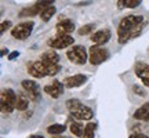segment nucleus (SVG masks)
<instances>
[{"mask_svg": "<svg viewBox=\"0 0 149 138\" xmlns=\"http://www.w3.org/2000/svg\"><path fill=\"white\" fill-rule=\"evenodd\" d=\"M144 22V18L139 14H130L123 17L119 25H117V40L120 44L128 42V35L134 32L137 28H139Z\"/></svg>", "mask_w": 149, "mask_h": 138, "instance_id": "nucleus-1", "label": "nucleus"}, {"mask_svg": "<svg viewBox=\"0 0 149 138\" xmlns=\"http://www.w3.org/2000/svg\"><path fill=\"white\" fill-rule=\"evenodd\" d=\"M18 94L13 89H4L0 94V108L3 113H11L17 109Z\"/></svg>", "mask_w": 149, "mask_h": 138, "instance_id": "nucleus-2", "label": "nucleus"}, {"mask_svg": "<svg viewBox=\"0 0 149 138\" xmlns=\"http://www.w3.org/2000/svg\"><path fill=\"white\" fill-rule=\"evenodd\" d=\"M66 57H68V59L74 65H84L86 62L88 61L86 47L84 46H80V44L72 46V48H69V50L66 51Z\"/></svg>", "mask_w": 149, "mask_h": 138, "instance_id": "nucleus-3", "label": "nucleus"}, {"mask_svg": "<svg viewBox=\"0 0 149 138\" xmlns=\"http://www.w3.org/2000/svg\"><path fill=\"white\" fill-rule=\"evenodd\" d=\"M109 58V51L105 47L93 44L88 50V61L91 65H101Z\"/></svg>", "mask_w": 149, "mask_h": 138, "instance_id": "nucleus-4", "label": "nucleus"}, {"mask_svg": "<svg viewBox=\"0 0 149 138\" xmlns=\"http://www.w3.org/2000/svg\"><path fill=\"white\" fill-rule=\"evenodd\" d=\"M33 28H35V22L33 21H25L21 22L11 29V36L17 39V40H25L31 36Z\"/></svg>", "mask_w": 149, "mask_h": 138, "instance_id": "nucleus-5", "label": "nucleus"}, {"mask_svg": "<svg viewBox=\"0 0 149 138\" xmlns=\"http://www.w3.org/2000/svg\"><path fill=\"white\" fill-rule=\"evenodd\" d=\"M74 39L70 35H57L53 39H50L47 44L53 50H62V48H68L70 46H73Z\"/></svg>", "mask_w": 149, "mask_h": 138, "instance_id": "nucleus-6", "label": "nucleus"}, {"mask_svg": "<svg viewBox=\"0 0 149 138\" xmlns=\"http://www.w3.org/2000/svg\"><path fill=\"white\" fill-rule=\"evenodd\" d=\"M22 89L25 90V93H26V95L29 97V100L31 101H39L40 98H42V95H40V87H39V84H37L36 82H33V80H22Z\"/></svg>", "mask_w": 149, "mask_h": 138, "instance_id": "nucleus-7", "label": "nucleus"}, {"mask_svg": "<svg viewBox=\"0 0 149 138\" xmlns=\"http://www.w3.org/2000/svg\"><path fill=\"white\" fill-rule=\"evenodd\" d=\"M28 72L35 79H43L47 76V66L42 61H35V62H31L28 65Z\"/></svg>", "mask_w": 149, "mask_h": 138, "instance_id": "nucleus-8", "label": "nucleus"}, {"mask_svg": "<svg viewBox=\"0 0 149 138\" xmlns=\"http://www.w3.org/2000/svg\"><path fill=\"white\" fill-rule=\"evenodd\" d=\"M43 90H44V93H47L51 98H59V97L64 94L65 86H64V83L59 82V80H53L51 84L44 86Z\"/></svg>", "mask_w": 149, "mask_h": 138, "instance_id": "nucleus-9", "label": "nucleus"}, {"mask_svg": "<svg viewBox=\"0 0 149 138\" xmlns=\"http://www.w3.org/2000/svg\"><path fill=\"white\" fill-rule=\"evenodd\" d=\"M134 70H135L137 77L142 82V84L149 87V65L142 62V61H138L134 66Z\"/></svg>", "mask_w": 149, "mask_h": 138, "instance_id": "nucleus-10", "label": "nucleus"}, {"mask_svg": "<svg viewBox=\"0 0 149 138\" xmlns=\"http://www.w3.org/2000/svg\"><path fill=\"white\" fill-rule=\"evenodd\" d=\"M111 36H112L111 29H100V31H97V32L93 33L90 39L95 46H101V47H104V44H107V43L109 42Z\"/></svg>", "mask_w": 149, "mask_h": 138, "instance_id": "nucleus-11", "label": "nucleus"}, {"mask_svg": "<svg viewBox=\"0 0 149 138\" xmlns=\"http://www.w3.org/2000/svg\"><path fill=\"white\" fill-rule=\"evenodd\" d=\"M87 76L83 73H77V75H73V76H68V77H65L64 79V86L65 89H76V87H80V86H83L87 82Z\"/></svg>", "mask_w": 149, "mask_h": 138, "instance_id": "nucleus-12", "label": "nucleus"}, {"mask_svg": "<svg viewBox=\"0 0 149 138\" xmlns=\"http://www.w3.org/2000/svg\"><path fill=\"white\" fill-rule=\"evenodd\" d=\"M40 61H42V62L46 65V66H51V65H59V55H58V53H57L55 50L50 48V50L44 51V53L40 55Z\"/></svg>", "mask_w": 149, "mask_h": 138, "instance_id": "nucleus-13", "label": "nucleus"}, {"mask_svg": "<svg viewBox=\"0 0 149 138\" xmlns=\"http://www.w3.org/2000/svg\"><path fill=\"white\" fill-rule=\"evenodd\" d=\"M72 116H73L77 122L91 120V119H93V116H94V112H93V109H91V108L83 105L80 109H77L76 112H73V113H72Z\"/></svg>", "mask_w": 149, "mask_h": 138, "instance_id": "nucleus-14", "label": "nucleus"}, {"mask_svg": "<svg viewBox=\"0 0 149 138\" xmlns=\"http://www.w3.org/2000/svg\"><path fill=\"white\" fill-rule=\"evenodd\" d=\"M74 31V24L70 20H62L57 24V32L58 35H70Z\"/></svg>", "mask_w": 149, "mask_h": 138, "instance_id": "nucleus-15", "label": "nucleus"}, {"mask_svg": "<svg viewBox=\"0 0 149 138\" xmlns=\"http://www.w3.org/2000/svg\"><path fill=\"white\" fill-rule=\"evenodd\" d=\"M134 119L139 122H149V102H145L134 112Z\"/></svg>", "mask_w": 149, "mask_h": 138, "instance_id": "nucleus-16", "label": "nucleus"}, {"mask_svg": "<svg viewBox=\"0 0 149 138\" xmlns=\"http://www.w3.org/2000/svg\"><path fill=\"white\" fill-rule=\"evenodd\" d=\"M84 124L81 122H77V120H73V122L70 123V133L73 134V135H76V137H80L83 138V135H84Z\"/></svg>", "mask_w": 149, "mask_h": 138, "instance_id": "nucleus-17", "label": "nucleus"}, {"mask_svg": "<svg viewBox=\"0 0 149 138\" xmlns=\"http://www.w3.org/2000/svg\"><path fill=\"white\" fill-rule=\"evenodd\" d=\"M29 108V97L26 95V93H18V101H17V109L18 111H26Z\"/></svg>", "mask_w": 149, "mask_h": 138, "instance_id": "nucleus-18", "label": "nucleus"}, {"mask_svg": "<svg viewBox=\"0 0 149 138\" xmlns=\"http://www.w3.org/2000/svg\"><path fill=\"white\" fill-rule=\"evenodd\" d=\"M66 130V126L65 124H59V123H54L51 126L47 127V133L48 134H53V135H59L62 134Z\"/></svg>", "mask_w": 149, "mask_h": 138, "instance_id": "nucleus-19", "label": "nucleus"}, {"mask_svg": "<svg viewBox=\"0 0 149 138\" xmlns=\"http://www.w3.org/2000/svg\"><path fill=\"white\" fill-rule=\"evenodd\" d=\"M116 4L119 8H124V7L126 8H135L141 4V1L139 0H119Z\"/></svg>", "mask_w": 149, "mask_h": 138, "instance_id": "nucleus-20", "label": "nucleus"}, {"mask_svg": "<svg viewBox=\"0 0 149 138\" xmlns=\"http://www.w3.org/2000/svg\"><path fill=\"white\" fill-rule=\"evenodd\" d=\"M55 13H57V8H55L54 6H50V7H47V8H44V10L42 11L40 18H42L44 22H47V21H50L54 15H55Z\"/></svg>", "mask_w": 149, "mask_h": 138, "instance_id": "nucleus-21", "label": "nucleus"}, {"mask_svg": "<svg viewBox=\"0 0 149 138\" xmlns=\"http://www.w3.org/2000/svg\"><path fill=\"white\" fill-rule=\"evenodd\" d=\"M65 105H66V108H68V111L70 112V113H73V112H76L77 109H80L81 108V102H80V100H77V98H70V100H68V101L65 102Z\"/></svg>", "mask_w": 149, "mask_h": 138, "instance_id": "nucleus-22", "label": "nucleus"}, {"mask_svg": "<svg viewBox=\"0 0 149 138\" xmlns=\"http://www.w3.org/2000/svg\"><path fill=\"white\" fill-rule=\"evenodd\" d=\"M95 128H97V123H87L84 127V135L83 138H94V133H95Z\"/></svg>", "mask_w": 149, "mask_h": 138, "instance_id": "nucleus-23", "label": "nucleus"}, {"mask_svg": "<svg viewBox=\"0 0 149 138\" xmlns=\"http://www.w3.org/2000/svg\"><path fill=\"white\" fill-rule=\"evenodd\" d=\"M94 31H95V24H86V25L80 28L77 32H79L80 36H83V35H93Z\"/></svg>", "mask_w": 149, "mask_h": 138, "instance_id": "nucleus-24", "label": "nucleus"}, {"mask_svg": "<svg viewBox=\"0 0 149 138\" xmlns=\"http://www.w3.org/2000/svg\"><path fill=\"white\" fill-rule=\"evenodd\" d=\"M61 69H62L61 65H51V66H47V76H55Z\"/></svg>", "mask_w": 149, "mask_h": 138, "instance_id": "nucleus-25", "label": "nucleus"}, {"mask_svg": "<svg viewBox=\"0 0 149 138\" xmlns=\"http://www.w3.org/2000/svg\"><path fill=\"white\" fill-rule=\"evenodd\" d=\"M133 91L139 97H146V91H145L144 87H141L139 84H134L133 86Z\"/></svg>", "mask_w": 149, "mask_h": 138, "instance_id": "nucleus-26", "label": "nucleus"}, {"mask_svg": "<svg viewBox=\"0 0 149 138\" xmlns=\"http://www.w3.org/2000/svg\"><path fill=\"white\" fill-rule=\"evenodd\" d=\"M11 25H13V24H11V21H3V22H1V26H0V32L4 33L7 29H10Z\"/></svg>", "mask_w": 149, "mask_h": 138, "instance_id": "nucleus-27", "label": "nucleus"}, {"mask_svg": "<svg viewBox=\"0 0 149 138\" xmlns=\"http://www.w3.org/2000/svg\"><path fill=\"white\" fill-rule=\"evenodd\" d=\"M17 57H19V51H11V53L7 55V59H8V61H14Z\"/></svg>", "mask_w": 149, "mask_h": 138, "instance_id": "nucleus-28", "label": "nucleus"}, {"mask_svg": "<svg viewBox=\"0 0 149 138\" xmlns=\"http://www.w3.org/2000/svg\"><path fill=\"white\" fill-rule=\"evenodd\" d=\"M128 138H149V137L144 133H134V134H131Z\"/></svg>", "mask_w": 149, "mask_h": 138, "instance_id": "nucleus-29", "label": "nucleus"}, {"mask_svg": "<svg viewBox=\"0 0 149 138\" xmlns=\"http://www.w3.org/2000/svg\"><path fill=\"white\" fill-rule=\"evenodd\" d=\"M6 54H10V53H8V50H7L6 47H3V48H1V57H3V55H6Z\"/></svg>", "mask_w": 149, "mask_h": 138, "instance_id": "nucleus-30", "label": "nucleus"}, {"mask_svg": "<svg viewBox=\"0 0 149 138\" xmlns=\"http://www.w3.org/2000/svg\"><path fill=\"white\" fill-rule=\"evenodd\" d=\"M29 138H44V137H42V135H36V134H33V135H31Z\"/></svg>", "mask_w": 149, "mask_h": 138, "instance_id": "nucleus-31", "label": "nucleus"}]
</instances>
